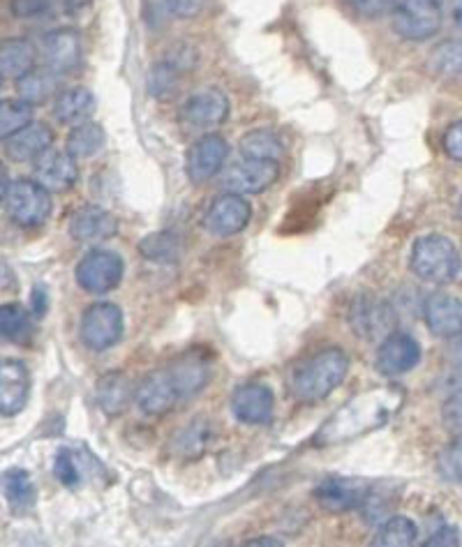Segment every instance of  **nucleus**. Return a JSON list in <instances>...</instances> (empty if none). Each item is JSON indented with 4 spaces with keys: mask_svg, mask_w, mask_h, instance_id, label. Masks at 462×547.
<instances>
[{
    "mask_svg": "<svg viewBox=\"0 0 462 547\" xmlns=\"http://www.w3.org/2000/svg\"><path fill=\"white\" fill-rule=\"evenodd\" d=\"M0 86H3V81H0Z\"/></svg>",
    "mask_w": 462,
    "mask_h": 547,
    "instance_id": "obj_48",
    "label": "nucleus"
},
{
    "mask_svg": "<svg viewBox=\"0 0 462 547\" xmlns=\"http://www.w3.org/2000/svg\"><path fill=\"white\" fill-rule=\"evenodd\" d=\"M31 400V370L24 361H0V416H19Z\"/></svg>",
    "mask_w": 462,
    "mask_h": 547,
    "instance_id": "obj_14",
    "label": "nucleus"
},
{
    "mask_svg": "<svg viewBox=\"0 0 462 547\" xmlns=\"http://www.w3.org/2000/svg\"><path fill=\"white\" fill-rule=\"evenodd\" d=\"M213 434H215L213 423L208 421V418L199 416L176 434L174 453L178 457H183V460H197V457H201L208 451Z\"/></svg>",
    "mask_w": 462,
    "mask_h": 547,
    "instance_id": "obj_26",
    "label": "nucleus"
},
{
    "mask_svg": "<svg viewBox=\"0 0 462 547\" xmlns=\"http://www.w3.org/2000/svg\"><path fill=\"white\" fill-rule=\"evenodd\" d=\"M134 400H137L139 409L148 416H165L176 404L185 402V397L178 388L174 374L167 370L151 372L141 381L137 391H134Z\"/></svg>",
    "mask_w": 462,
    "mask_h": 547,
    "instance_id": "obj_10",
    "label": "nucleus"
},
{
    "mask_svg": "<svg viewBox=\"0 0 462 547\" xmlns=\"http://www.w3.org/2000/svg\"><path fill=\"white\" fill-rule=\"evenodd\" d=\"M7 187H10V176H7V169H5V164L0 162V201L5 199V192H7Z\"/></svg>",
    "mask_w": 462,
    "mask_h": 547,
    "instance_id": "obj_46",
    "label": "nucleus"
},
{
    "mask_svg": "<svg viewBox=\"0 0 462 547\" xmlns=\"http://www.w3.org/2000/svg\"><path fill=\"white\" fill-rule=\"evenodd\" d=\"M345 3L368 19L386 17L396 7V0H345Z\"/></svg>",
    "mask_w": 462,
    "mask_h": 547,
    "instance_id": "obj_38",
    "label": "nucleus"
},
{
    "mask_svg": "<svg viewBox=\"0 0 462 547\" xmlns=\"http://www.w3.org/2000/svg\"><path fill=\"white\" fill-rule=\"evenodd\" d=\"M42 58L44 65L56 74H67L77 70L84 58L81 35L72 28H58L42 37Z\"/></svg>",
    "mask_w": 462,
    "mask_h": 547,
    "instance_id": "obj_17",
    "label": "nucleus"
},
{
    "mask_svg": "<svg viewBox=\"0 0 462 547\" xmlns=\"http://www.w3.org/2000/svg\"><path fill=\"white\" fill-rule=\"evenodd\" d=\"M176 84V67L171 63H160L153 67L151 77H148V88H151L153 97H165L171 86Z\"/></svg>",
    "mask_w": 462,
    "mask_h": 547,
    "instance_id": "obj_37",
    "label": "nucleus"
},
{
    "mask_svg": "<svg viewBox=\"0 0 462 547\" xmlns=\"http://www.w3.org/2000/svg\"><path fill=\"white\" fill-rule=\"evenodd\" d=\"M95 114V97L84 86H72L58 93L54 116L61 125H81Z\"/></svg>",
    "mask_w": 462,
    "mask_h": 547,
    "instance_id": "obj_23",
    "label": "nucleus"
},
{
    "mask_svg": "<svg viewBox=\"0 0 462 547\" xmlns=\"http://www.w3.org/2000/svg\"><path fill=\"white\" fill-rule=\"evenodd\" d=\"M423 317L437 337H458L462 326V305L451 294H432L423 305Z\"/></svg>",
    "mask_w": 462,
    "mask_h": 547,
    "instance_id": "obj_22",
    "label": "nucleus"
},
{
    "mask_svg": "<svg viewBox=\"0 0 462 547\" xmlns=\"http://www.w3.org/2000/svg\"><path fill=\"white\" fill-rule=\"evenodd\" d=\"M439 471L446 481L460 483V444H451L446 451L439 455Z\"/></svg>",
    "mask_w": 462,
    "mask_h": 547,
    "instance_id": "obj_39",
    "label": "nucleus"
},
{
    "mask_svg": "<svg viewBox=\"0 0 462 547\" xmlns=\"http://www.w3.org/2000/svg\"><path fill=\"white\" fill-rule=\"evenodd\" d=\"M412 271L430 284H451L460 275V252L451 238L442 234L423 236L414 243Z\"/></svg>",
    "mask_w": 462,
    "mask_h": 547,
    "instance_id": "obj_3",
    "label": "nucleus"
},
{
    "mask_svg": "<svg viewBox=\"0 0 462 547\" xmlns=\"http://www.w3.org/2000/svg\"><path fill=\"white\" fill-rule=\"evenodd\" d=\"M141 257L155 264H174L181 257V238L171 231H160V234L146 236L139 243Z\"/></svg>",
    "mask_w": 462,
    "mask_h": 547,
    "instance_id": "obj_33",
    "label": "nucleus"
},
{
    "mask_svg": "<svg viewBox=\"0 0 462 547\" xmlns=\"http://www.w3.org/2000/svg\"><path fill=\"white\" fill-rule=\"evenodd\" d=\"M444 423L451 432H460V393L449 397V402L444 404Z\"/></svg>",
    "mask_w": 462,
    "mask_h": 547,
    "instance_id": "obj_44",
    "label": "nucleus"
},
{
    "mask_svg": "<svg viewBox=\"0 0 462 547\" xmlns=\"http://www.w3.org/2000/svg\"><path fill=\"white\" fill-rule=\"evenodd\" d=\"M280 178V162L273 160H248L243 157L241 162L231 164L225 178H222V187L229 194H262Z\"/></svg>",
    "mask_w": 462,
    "mask_h": 547,
    "instance_id": "obj_9",
    "label": "nucleus"
},
{
    "mask_svg": "<svg viewBox=\"0 0 462 547\" xmlns=\"http://www.w3.org/2000/svg\"><path fill=\"white\" fill-rule=\"evenodd\" d=\"M35 183H40L47 192H67L79 178L77 160L67 151L49 148L40 157H35Z\"/></svg>",
    "mask_w": 462,
    "mask_h": 547,
    "instance_id": "obj_16",
    "label": "nucleus"
},
{
    "mask_svg": "<svg viewBox=\"0 0 462 547\" xmlns=\"http://www.w3.org/2000/svg\"><path fill=\"white\" fill-rule=\"evenodd\" d=\"M252 208L248 199L241 197V194H222L211 204L206 215H204V227L211 231L213 236H236L250 224Z\"/></svg>",
    "mask_w": 462,
    "mask_h": 547,
    "instance_id": "obj_13",
    "label": "nucleus"
},
{
    "mask_svg": "<svg viewBox=\"0 0 462 547\" xmlns=\"http://www.w3.org/2000/svg\"><path fill=\"white\" fill-rule=\"evenodd\" d=\"M432 65H435V70L446 74V77L458 74L460 72V42L451 40V42L439 44L435 54H432Z\"/></svg>",
    "mask_w": 462,
    "mask_h": 547,
    "instance_id": "obj_36",
    "label": "nucleus"
},
{
    "mask_svg": "<svg viewBox=\"0 0 462 547\" xmlns=\"http://www.w3.org/2000/svg\"><path fill=\"white\" fill-rule=\"evenodd\" d=\"M14 17H37V14L49 10V0H12L10 3Z\"/></svg>",
    "mask_w": 462,
    "mask_h": 547,
    "instance_id": "obj_40",
    "label": "nucleus"
},
{
    "mask_svg": "<svg viewBox=\"0 0 462 547\" xmlns=\"http://www.w3.org/2000/svg\"><path fill=\"white\" fill-rule=\"evenodd\" d=\"M206 3L208 0H167L169 10L174 12L176 17H183V19L197 17V14L204 10Z\"/></svg>",
    "mask_w": 462,
    "mask_h": 547,
    "instance_id": "obj_42",
    "label": "nucleus"
},
{
    "mask_svg": "<svg viewBox=\"0 0 462 547\" xmlns=\"http://www.w3.org/2000/svg\"><path fill=\"white\" fill-rule=\"evenodd\" d=\"M118 234V220L102 206H81L70 217V236L79 243H102Z\"/></svg>",
    "mask_w": 462,
    "mask_h": 547,
    "instance_id": "obj_20",
    "label": "nucleus"
},
{
    "mask_svg": "<svg viewBox=\"0 0 462 547\" xmlns=\"http://www.w3.org/2000/svg\"><path fill=\"white\" fill-rule=\"evenodd\" d=\"M0 490H3L7 504L17 508V511H28L37 499L33 478L21 467L7 469L5 474L0 476Z\"/></svg>",
    "mask_w": 462,
    "mask_h": 547,
    "instance_id": "obj_28",
    "label": "nucleus"
},
{
    "mask_svg": "<svg viewBox=\"0 0 462 547\" xmlns=\"http://www.w3.org/2000/svg\"><path fill=\"white\" fill-rule=\"evenodd\" d=\"M54 144V132L44 123H28L5 139V153L14 162H33Z\"/></svg>",
    "mask_w": 462,
    "mask_h": 547,
    "instance_id": "obj_21",
    "label": "nucleus"
},
{
    "mask_svg": "<svg viewBox=\"0 0 462 547\" xmlns=\"http://www.w3.org/2000/svg\"><path fill=\"white\" fill-rule=\"evenodd\" d=\"M426 547H453V545H460V534L456 527H442L439 531H435V534L430 536V541L423 543Z\"/></svg>",
    "mask_w": 462,
    "mask_h": 547,
    "instance_id": "obj_43",
    "label": "nucleus"
},
{
    "mask_svg": "<svg viewBox=\"0 0 462 547\" xmlns=\"http://www.w3.org/2000/svg\"><path fill=\"white\" fill-rule=\"evenodd\" d=\"M419 538V527L405 515H393L389 520H382L375 536V545L382 547H407L414 545Z\"/></svg>",
    "mask_w": 462,
    "mask_h": 547,
    "instance_id": "obj_32",
    "label": "nucleus"
},
{
    "mask_svg": "<svg viewBox=\"0 0 462 547\" xmlns=\"http://www.w3.org/2000/svg\"><path fill=\"white\" fill-rule=\"evenodd\" d=\"M275 397L264 384H243L231 395V414L243 425H266L273 418Z\"/></svg>",
    "mask_w": 462,
    "mask_h": 547,
    "instance_id": "obj_19",
    "label": "nucleus"
},
{
    "mask_svg": "<svg viewBox=\"0 0 462 547\" xmlns=\"http://www.w3.org/2000/svg\"><path fill=\"white\" fill-rule=\"evenodd\" d=\"M123 310L114 303H95L81 314L79 337L91 351H107L123 340Z\"/></svg>",
    "mask_w": 462,
    "mask_h": 547,
    "instance_id": "obj_6",
    "label": "nucleus"
},
{
    "mask_svg": "<svg viewBox=\"0 0 462 547\" xmlns=\"http://www.w3.org/2000/svg\"><path fill=\"white\" fill-rule=\"evenodd\" d=\"M28 310L33 312L35 319H42L44 314H47L49 310V294L44 287H35L33 289V296H31V307Z\"/></svg>",
    "mask_w": 462,
    "mask_h": 547,
    "instance_id": "obj_45",
    "label": "nucleus"
},
{
    "mask_svg": "<svg viewBox=\"0 0 462 547\" xmlns=\"http://www.w3.org/2000/svg\"><path fill=\"white\" fill-rule=\"evenodd\" d=\"M33 333V312L19 303L0 305V342H26Z\"/></svg>",
    "mask_w": 462,
    "mask_h": 547,
    "instance_id": "obj_29",
    "label": "nucleus"
},
{
    "mask_svg": "<svg viewBox=\"0 0 462 547\" xmlns=\"http://www.w3.org/2000/svg\"><path fill=\"white\" fill-rule=\"evenodd\" d=\"M315 499L319 506L326 508L331 513H347L361 508L368 497L372 494L370 483L361 481V478H342V476H331L319 481L315 487Z\"/></svg>",
    "mask_w": 462,
    "mask_h": 547,
    "instance_id": "obj_11",
    "label": "nucleus"
},
{
    "mask_svg": "<svg viewBox=\"0 0 462 547\" xmlns=\"http://www.w3.org/2000/svg\"><path fill=\"white\" fill-rule=\"evenodd\" d=\"M229 100L222 91H199L183 104L181 118L192 130H215L227 121Z\"/></svg>",
    "mask_w": 462,
    "mask_h": 547,
    "instance_id": "obj_18",
    "label": "nucleus"
},
{
    "mask_svg": "<svg viewBox=\"0 0 462 547\" xmlns=\"http://www.w3.org/2000/svg\"><path fill=\"white\" fill-rule=\"evenodd\" d=\"M444 0H400L393 7V28L409 42H426L442 28Z\"/></svg>",
    "mask_w": 462,
    "mask_h": 547,
    "instance_id": "obj_4",
    "label": "nucleus"
},
{
    "mask_svg": "<svg viewBox=\"0 0 462 547\" xmlns=\"http://www.w3.org/2000/svg\"><path fill=\"white\" fill-rule=\"evenodd\" d=\"M33 121V107L21 100L0 102V141L10 139L14 132Z\"/></svg>",
    "mask_w": 462,
    "mask_h": 547,
    "instance_id": "obj_34",
    "label": "nucleus"
},
{
    "mask_svg": "<svg viewBox=\"0 0 462 547\" xmlns=\"http://www.w3.org/2000/svg\"><path fill=\"white\" fill-rule=\"evenodd\" d=\"M95 393H98V402L104 414L121 416L123 411L128 409L134 388H132V381L125 377L123 372L114 370L104 374V377L98 381Z\"/></svg>",
    "mask_w": 462,
    "mask_h": 547,
    "instance_id": "obj_24",
    "label": "nucleus"
},
{
    "mask_svg": "<svg viewBox=\"0 0 462 547\" xmlns=\"http://www.w3.org/2000/svg\"><path fill=\"white\" fill-rule=\"evenodd\" d=\"M104 130L98 123H81L74 125L70 137H67V153H70L74 160H88V157H95L104 148Z\"/></svg>",
    "mask_w": 462,
    "mask_h": 547,
    "instance_id": "obj_31",
    "label": "nucleus"
},
{
    "mask_svg": "<svg viewBox=\"0 0 462 547\" xmlns=\"http://www.w3.org/2000/svg\"><path fill=\"white\" fill-rule=\"evenodd\" d=\"M17 91H19V100L31 104H42L47 102L51 95H56L58 91V74L51 72L47 65L44 67H33L28 70L24 77L17 79Z\"/></svg>",
    "mask_w": 462,
    "mask_h": 547,
    "instance_id": "obj_27",
    "label": "nucleus"
},
{
    "mask_svg": "<svg viewBox=\"0 0 462 547\" xmlns=\"http://www.w3.org/2000/svg\"><path fill=\"white\" fill-rule=\"evenodd\" d=\"M229 157V144L220 134H204L195 144L190 146L188 157H185V171L188 178L195 185L208 183L215 174H220V169L225 167Z\"/></svg>",
    "mask_w": 462,
    "mask_h": 547,
    "instance_id": "obj_12",
    "label": "nucleus"
},
{
    "mask_svg": "<svg viewBox=\"0 0 462 547\" xmlns=\"http://www.w3.org/2000/svg\"><path fill=\"white\" fill-rule=\"evenodd\" d=\"M421 363V344L416 337L407 333L393 331L382 340L377 354V370L384 377H400V374L412 372Z\"/></svg>",
    "mask_w": 462,
    "mask_h": 547,
    "instance_id": "obj_15",
    "label": "nucleus"
},
{
    "mask_svg": "<svg viewBox=\"0 0 462 547\" xmlns=\"http://www.w3.org/2000/svg\"><path fill=\"white\" fill-rule=\"evenodd\" d=\"M238 148H241V155L248 157V160L280 162L282 155H285V144H282V139L271 130L248 132L241 139Z\"/></svg>",
    "mask_w": 462,
    "mask_h": 547,
    "instance_id": "obj_30",
    "label": "nucleus"
},
{
    "mask_svg": "<svg viewBox=\"0 0 462 547\" xmlns=\"http://www.w3.org/2000/svg\"><path fill=\"white\" fill-rule=\"evenodd\" d=\"M5 211L19 227H42L51 215V197L40 183L19 178L5 192Z\"/></svg>",
    "mask_w": 462,
    "mask_h": 547,
    "instance_id": "obj_5",
    "label": "nucleus"
},
{
    "mask_svg": "<svg viewBox=\"0 0 462 547\" xmlns=\"http://www.w3.org/2000/svg\"><path fill=\"white\" fill-rule=\"evenodd\" d=\"M349 326H352L356 337L379 342L396 331V310L384 298L359 294L349 307Z\"/></svg>",
    "mask_w": 462,
    "mask_h": 547,
    "instance_id": "obj_7",
    "label": "nucleus"
},
{
    "mask_svg": "<svg viewBox=\"0 0 462 547\" xmlns=\"http://www.w3.org/2000/svg\"><path fill=\"white\" fill-rule=\"evenodd\" d=\"M444 151L449 153L453 160H462V123L456 121L444 134Z\"/></svg>",
    "mask_w": 462,
    "mask_h": 547,
    "instance_id": "obj_41",
    "label": "nucleus"
},
{
    "mask_svg": "<svg viewBox=\"0 0 462 547\" xmlns=\"http://www.w3.org/2000/svg\"><path fill=\"white\" fill-rule=\"evenodd\" d=\"M35 58L37 51L33 47V42L24 40V37L3 40L0 42V77H24L28 70L35 67Z\"/></svg>",
    "mask_w": 462,
    "mask_h": 547,
    "instance_id": "obj_25",
    "label": "nucleus"
},
{
    "mask_svg": "<svg viewBox=\"0 0 462 547\" xmlns=\"http://www.w3.org/2000/svg\"><path fill=\"white\" fill-rule=\"evenodd\" d=\"M402 404H405V388L402 386L391 384L370 388V391L354 395L352 400L342 404L329 421L319 427L312 441H315V446L324 448L359 439L389 423L393 416L400 414Z\"/></svg>",
    "mask_w": 462,
    "mask_h": 547,
    "instance_id": "obj_1",
    "label": "nucleus"
},
{
    "mask_svg": "<svg viewBox=\"0 0 462 547\" xmlns=\"http://www.w3.org/2000/svg\"><path fill=\"white\" fill-rule=\"evenodd\" d=\"M250 545H280V541H273V538H259V541H250Z\"/></svg>",
    "mask_w": 462,
    "mask_h": 547,
    "instance_id": "obj_47",
    "label": "nucleus"
},
{
    "mask_svg": "<svg viewBox=\"0 0 462 547\" xmlns=\"http://www.w3.org/2000/svg\"><path fill=\"white\" fill-rule=\"evenodd\" d=\"M349 372V358L342 349H324L308 361H303L292 372L289 386L296 400L301 402H322L329 397Z\"/></svg>",
    "mask_w": 462,
    "mask_h": 547,
    "instance_id": "obj_2",
    "label": "nucleus"
},
{
    "mask_svg": "<svg viewBox=\"0 0 462 547\" xmlns=\"http://www.w3.org/2000/svg\"><path fill=\"white\" fill-rule=\"evenodd\" d=\"M77 282L88 294L102 296L114 291L123 282L125 264L116 252L111 250H93L77 264Z\"/></svg>",
    "mask_w": 462,
    "mask_h": 547,
    "instance_id": "obj_8",
    "label": "nucleus"
},
{
    "mask_svg": "<svg viewBox=\"0 0 462 547\" xmlns=\"http://www.w3.org/2000/svg\"><path fill=\"white\" fill-rule=\"evenodd\" d=\"M54 476L63 487H77L81 485V469L79 457L70 448H61L54 457Z\"/></svg>",
    "mask_w": 462,
    "mask_h": 547,
    "instance_id": "obj_35",
    "label": "nucleus"
}]
</instances>
